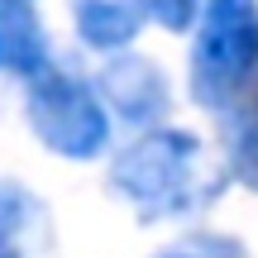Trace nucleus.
Listing matches in <instances>:
<instances>
[{"label":"nucleus","mask_w":258,"mask_h":258,"mask_svg":"<svg viewBox=\"0 0 258 258\" xmlns=\"http://www.w3.org/2000/svg\"><path fill=\"white\" fill-rule=\"evenodd\" d=\"M225 163L211 167L206 144L191 129L148 124L134 144H124L110 163V191L120 196L144 225L186 220L206 211L225 186Z\"/></svg>","instance_id":"obj_1"},{"label":"nucleus","mask_w":258,"mask_h":258,"mask_svg":"<svg viewBox=\"0 0 258 258\" xmlns=\"http://www.w3.org/2000/svg\"><path fill=\"white\" fill-rule=\"evenodd\" d=\"M220 144H225V172L249 191H258V82L220 110Z\"/></svg>","instance_id":"obj_7"},{"label":"nucleus","mask_w":258,"mask_h":258,"mask_svg":"<svg viewBox=\"0 0 258 258\" xmlns=\"http://www.w3.org/2000/svg\"><path fill=\"white\" fill-rule=\"evenodd\" d=\"M96 96H101V105L115 115V120L124 124H158L167 110H172V86H167L163 67L148 62V57H134V53H110V62L101 67V77H96Z\"/></svg>","instance_id":"obj_4"},{"label":"nucleus","mask_w":258,"mask_h":258,"mask_svg":"<svg viewBox=\"0 0 258 258\" xmlns=\"http://www.w3.org/2000/svg\"><path fill=\"white\" fill-rule=\"evenodd\" d=\"M258 82V0H201L191 43V96L220 115Z\"/></svg>","instance_id":"obj_2"},{"label":"nucleus","mask_w":258,"mask_h":258,"mask_svg":"<svg viewBox=\"0 0 258 258\" xmlns=\"http://www.w3.org/2000/svg\"><path fill=\"white\" fill-rule=\"evenodd\" d=\"M153 258H249V253L230 234H186L182 244H172V249H163Z\"/></svg>","instance_id":"obj_9"},{"label":"nucleus","mask_w":258,"mask_h":258,"mask_svg":"<svg viewBox=\"0 0 258 258\" xmlns=\"http://www.w3.org/2000/svg\"><path fill=\"white\" fill-rule=\"evenodd\" d=\"M72 24L77 38L96 53H120L139 38V24H144V10L129 5V0H77L72 5Z\"/></svg>","instance_id":"obj_8"},{"label":"nucleus","mask_w":258,"mask_h":258,"mask_svg":"<svg viewBox=\"0 0 258 258\" xmlns=\"http://www.w3.org/2000/svg\"><path fill=\"white\" fill-rule=\"evenodd\" d=\"M24 115H29V129L38 134V144L57 158H72V163H91L110 144V110L101 105L96 86L53 62L29 77Z\"/></svg>","instance_id":"obj_3"},{"label":"nucleus","mask_w":258,"mask_h":258,"mask_svg":"<svg viewBox=\"0 0 258 258\" xmlns=\"http://www.w3.org/2000/svg\"><path fill=\"white\" fill-rule=\"evenodd\" d=\"M29 5H34V0H29Z\"/></svg>","instance_id":"obj_11"},{"label":"nucleus","mask_w":258,"mask_h":258,"mask_svg":"<svg viewBox=\"0 0 258 258\" xmlns=\"http://www.w3.org/2000/svg\"><path fill=\"white\" fill-rule=\"evenodd\" d=\"M139 10H144L153 24H163L167 34H186V29L196 24L201 0H139Z\"/></svg>","instance_id":"obj_10"},{"label":"nucleus","mask_w":258,"mask_h":258,"mask_svg":"<svg viewBox=\"0 0 258 258\" xmlns=\"http://www.w3.org/2000/svg\"><path fill=\"white\" fill-rule=\"evenodd\" d=\"M0 258H53L48 206L19 182H0Z\"/></svg>","instance_id":"obj_5"},{"label":"nucleus","mask_w":258,"mask_h":258,"mask_svg":"<svg viewBox=\"0 0 258 258\" xmlns=\"http://www.w3.org/2000/svg\"><path fill=\"white\" fill-rule=\"evenodd\" d=\"M48 34L38 24L29 0H0V72L34 77L38 67H48Z\"/></svg>","instance_id":"obj_6"}]
</instances>
